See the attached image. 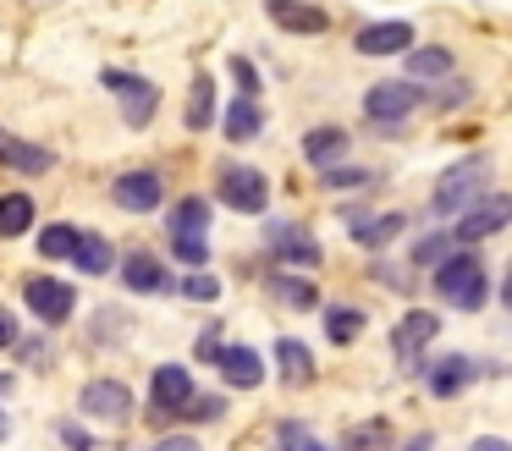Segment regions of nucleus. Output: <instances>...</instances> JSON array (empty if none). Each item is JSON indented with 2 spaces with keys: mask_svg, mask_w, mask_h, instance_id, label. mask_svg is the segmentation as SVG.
Masks as SVG:
<instances>
[{
  "mask_svg": "<svg viewBox=\"0 0 512 451\" xmlns=\"http://www.w3.org/2000/svg\"><path fill=\"white\" fill-rule=\"evenodd\" d=\"M430 286H435V297H441V303L474 314V308H485V297H490V270H485V259H479L474 248H452L430 270Z\"/></svg>",
  "mask_w": 512,
  "mask_h": 451,
  "instance_id": "1",
  "label": "nucleus"
},
{
  "mask_svg": "<svg viewBox=\"0 0 512 451\" xmlns=\"http://www.w3.org/2000/svg\"><path fill=\"white\" fill-rule=\"evenodd\" d=\"M485 182H490V154H463L457 165H446V171L435 176L430 209H435V215H452V220H457L479 193H490Z\"/></svg>",
  "mask_w": 512,
  "mask_h": 451,
  "instance_id": "2",
  "label": "nucleus"
},
{
  "mask_svg": "<svg viewBox=\"0 0 512 451\" xmlns=\"http://www.w3.org/2000/svg\"><path fill=\"white\" fill-rule=\"evenodd\" d=\"M215 198L237 215H265L270 209V176L259 165H243V160H226L215 171Z\"/></svg>",
  "mask_w": 512,
  "mask_h": 451,
  "instance_id": "3",
  "label": "nucleus"
},
{
  "mask_svg": "<svg viewBox=\"0 0 512 451\" xmlns=\"http://www.w3.org/2000/svg\"><path fill=\"white\" fill-rule=\"evenodd\" d=\"M100 83L116 94V105H122V121H127L133 132H144L149 121H155L160 88L149 83V77H138V72H122V66H105V72H100Z\"/></svg>",
  "mask_w": 512,
  "mask_h": 451,
  "instance_id": "4",
  "label": "nucleus"
},
{
  "mask_svg": "<svg viewBox=\"0 0 512 451\" xmlns=\"http://www.w3.org/2000/svg\"><path fill=\"white\" fill-rule=\"evenodd\" d=\"M424 94H430V88L408 83V77H402V83H369L364 88V116L375 121V127H402V121L424 105Z\"/></svg>",
  "mask_w": 512,
  "mask_h": 451,
  "instance_id": "5",
  "label": "nucleus"
},
{
  "mask_svg": "<svg viewBox=\"0 0 512 451\" xmlns=\"http://www.w3.org/2000/svg\"><path fill=\"white\" fill-rule=\"evenodd\" d=\"M23 303L28 314L39 319V325H67L72 308H78V292H72V281H56V275H23Z\"/></svg>",
  "mask_w": 512,
  "mask_h": 451,
  "instance_id": "6",
  "label": "nucleus"
},
{
  "mask_svg": "<svg viewBox=\"0 0 512 451\" xmlns=\"http://www.w3.org/2000/svg\"><path fill=\"white\" fill-rule=\"evenodd\" d=\"M512 220V204H507V193H479L474 204L457 215V226H452V242L457 248H474V242H485V237H496L501 226Z\"/></svg>",
  "mask_w": 512,
  "mask_h": 451,
  "instance_id": "7",
  "label": "nucleus"
},
{
  "mask_svg": "<svg viewBox=\"0 0 512 451\" xmlns=\"http://www.w3.org/2000/svg\"><path fill=\"white\" fill-rule=\"evenodd\" d=\"M188 396H193V374H188V363H160L155 369V380H149V407H155V424H166V418H177L182 407H188Z\"/></svg>",
  "mask_w": 512,
  "mask_h": 451,
  "instance_id": "8",
  "label": "nucleus"
},
{
  "mask_svg": "<svg viewBox=\"0 0 512 451\" xmlns=\"http://www.w3.org/2000/svg\"><path fill=\"white\" fill-rule=\"evenodd\" d=\"M111 198L127 215H155V209L166 204V182H160V171H116Z\"/></svg>",
  "mask_w": 512,
  "mask_h": 451,
  "instance_id": "9",
  "label": "nucleus"
},
{
  "mask_svg": "<svg viewBox=\"0 0 512 451\" xmlns=\"http://www.w3.org/2000/svg\"><path fill=\"white\" fill-rule=\"evenodd\" d=\"M78 413L94 424H122V418H133V391L122 380H89L78 396Z\"/></svg>",
  "mask_w": 512,
  "mask_h": 451,
  "instance_id": "10",
  "label": "nucleus"
},
{
  "mask_svg": "<svg viewBox=\"0 0 512 451\" xmlns=\"http://www.w3.org/2000/svg\"><path fill=\"white\" fill-rule=\"evenodd\" d=\"M122 286H127V292H138V297H160V292H177V275L166 270V259H160V253L133 248L122 259Z\"/></svg>",
  "mask_w": 512,
  "mask_h": 451,
  "instance_id": "11",
  "label": "nucleus"
},
{
  "mask_svg": "<svg viewBox=\"0 0 512 451\" xmlns=\"http://www.w3.org/2000/svg\"><path fill=\"white\" fill-rule=\"evenodd\" d=\"M435 336H441V314H430V308H408V314L397 319V330H391V352H397L402 363H419V352L430 347Z\"/></svg>",
  "mask_w": 512,
  "mask_h": 451,
  "instance_id": "12",
  "label": "nucleus"
},
{
  "mask_svg": "<svg viewBox=\"0 0 512 451\" xmlns=\"http://www.w3.org/2000/svg\"><path fill=\"white\" fill-rule=\"evenodd\" d=\"M413 39V22L408 17H391V22H364V28L353 33V50L358 55H402Z\"/></svg>",
  "mask_w": 512,
  "mask_h": 451,
  "instance_id": "13",
  "label": "nucleus"
},
{
  "mask_svg": "<svg viewBox=\"0 0 512 451\" xmlns=\"http://www.w3.org/2000/svg\"><path fill=\"white\" fill-rule=\"evenodd\" d=\"M347 149H353V138H347V127H336V121H320V127L303 132V160H309L314 171L347 165Z\"/></svg>",
  "mask_w": 512,
  "mask_h": 451,
  "instance_id": "14",
  "label": "nucleus"
},
{
  "mask_svg": "<svg viewBox=\"0 0 512 451\" xmlns=\"http://www.w3.org/2000/svg\"><path fill=\"white\" fill-rule=\"evenodd\" d=\"M402 55H408V83H419V88H435L446 77H457V55L446 44H408Z\"/></svg>",
  "mask_w": 512,
  "mask_h": 451,
  "instance_id": "15",
  "label": "nucleus"
},
{
  "mask_svg": "<svg viewBox=\"0 0 512 451\" xmlns=\"http://www.w3.org/2000/svg\"><path fill=\"white\" fill-rule=\"evenodd\" d=\"M265 242H270V253H276L281 264H298V270H314V264H320V242H314L303 226H292V220H276Z\"/></svg>",
  "mask_w": 512,
  "mask_h": 451,
  "instance_id": "16",
  "label": "nucleus"
},
{
  "mask_svg": "<svg viewBox=\"0 0 512 451\" xmlns=\"http://www.w3.org/2000/svg\"><path fill=\"white\" fill-rule=\"evenodd\" d=\"M347 220H353V242L369 253H386L391 237H397L402 226H408V215L402 209H386V215H364V209H347Z\"/></svg>",
  "mask_w": 512,
  "mask_h": 451,
  "instance_id": "17",
  "label": "nucleus"
},
{
  "mask_svg": "<svg viewBox=\"0 0 512 451\" xmlns=\"http://www.w3.org/2000/svg\"><path fill=\"white\" fill-rule=\"evenodd\" d=\"M419 374H424V385H430V396H463L468 385H474L479 363L463 358V352H452V358H441V363H424Z\"/></svg>",
  "mask_w": 512,
  "mask_h": 451,
  "instance_id": "18",
  "label": "nucleus"
},
{
  "mask_svg": "<svg viewBox=\"0 0 512 451\" xmlns=\"http://www.w3.org/2000/svg\"><path fill=\"white\" fill-rule=\"evenodd\" d=\"M265 17L276 22V28H287V33H309V39L331 28V11L309 6V0H265Z\"/></svg>",
  "mask_w": 512,
  "mask_h": 451,
  "instance_id": "19",
  "label": "nucleus"
},
{
  "mask_svg": "<svg viewBox=\"0 0 512 451\" xmlns=\"http://www.w3.org/2000/svg\"><path fill=\"white\" fill-rule=\"evenodd\" d=\"M0 165H6V171H23V176H45V171H56V154H50L45 143L12 138V132L0 127Z\"/></svg>",
  "mask_w": 512,
  "mask_h": 451,
  "instance_id": "20",
  "label": "nucleus"
},
{
  "mask_svg": "<svg viewBox=\"0 0 512 451\" xmlns=\"http://www.w3.org/2000/svg\"><path fill=\"white\" fill-rule=\"evenodd\" d=\"M210 226H215V204L204 193L177 198V204L166 209V231H171V237H210Z\"/></svg>",
  "mask_w": 512,
  "mask_h": 451,
  "instance_id": "21",
  "label": "nucleus"
},
{
  "mask_svg": "<svg viewBox=\"0 0 512 451\" xmlns=\"http://www.w3.org/2000/svg\"><path fill=\"white\" fill-rule=\"evenodd\" d=\"M215 369H221V380L237 385V391L265 385V363H259L254 347H221V352H215Z\"/></svg>",
  "mask_w": 512,
  "mask_h": 451,
  "instance_id": "22",
  "label": "nucleus"
},
{
  "mask_svg": "<svg viewBox=\"0 0 512 451\" xmlns=\"http://www.w3.org/2000/svg\"><path fill=\"white\" fill-rule=\"evenodd\" d=\"M265 132V110H259V99H243L237 94L232 105H226V138L232 143H248V138H259Z\"/></svg>",
  "mask_w": 512,
  "mask_h": 451,
  "instance_id": "23",
  "label": "nucleus"
},
{
  "mask_svg": "<svg viewBox=\"0 0 512 451\" xmlns=\"http://www.w3.org/2000/svg\"><path fill=\"white\" fill-rule=\"evenodd\" d=\"M276 363H281V380H287V385H309L314 380V358H309V347H303L298 336H281L276 341Z\"/></svg>",
  "mask_w": 512,
  "mask_h": 451,
  "instance_id": "24",
  "label": "nucleus"
},
{
  "mask_svg": "<svg viewBox=\"0 0 512 451\" xmlns=\"http://www.w3.org/2000/svg\"><path fill=\"white\" fill-rule=\"evenodd\" d=\"M67 259L78 264L83 275H105V270L116 264V248H111L105 237H94V231H83V237H78V248H72Z\"/></svg>",
  "mask_w": 512,
  "mask_h": 451,
  "instance_id": "25",
  "label": "nucleus"
},
{
  "mask_svg": "<svg viewBox=\"0 0 512 451\" xmlns=\"http://www.w3.org/2000/svg\"><path fill=\"white\" fill-rule=\"evenodd\" d=\"M182 121H188V132H204L215 121V77L199 72L193 77V94H188V110H182Z\"/></svg>",
  "mask_w": 512,
  "mask_h": 451,
  "instance_id": "26",
  "label": "nucleus"
},
{
  "mask_svg": "<svg viewBox=\"0 0 512 451\" xmlns=\"http://www.w3.org/2000/svg\"><path fill=\"white\" fill-rule=\"evenodd\" d=\"M391 446H397V435H391L386 418H364L342 435V451H391Z\"/></svg>",
  "mask_w": 512,
  "mask_h": 451,
  "instance_id": "27",
  "label": "nucleus"
},
{
  "mask_svg": "<svg viewBox=\"0 0 512 451\" xmlns=\"http://www.w3.org/2000/svg\"><path fill=\"white\" fill-rule=\"evenodd\" d=\"M364 308H347V303H331L325 308V336H331V347H347V341L364 336Z\"/></svg>",
  "mask_w": 512,
  "mask_h": 451,
  "instance_id": "28",
  "label": "nucleus"
},
{
  "mask_svg": "<svg viewBox=\"0 0 512 451\" xmlns=\"http://www.w3.org/2000/svg\"><path fill=\"white\" fill-rule=\"evenodd\" d=\"M28 226H34V198L6 193L0 198V237H28Z\"/></svg>",
  "mask_w": 512,
  "mask_h": 451,
  "instance_id": "29",
  "label": "nucleus"
},
{
  "mask_svg": "<svg viewBox=\"0 0 512 451\" xmlns=\"http://www.w3.org/2000/svg\"><path fill=\"white\" fill-rule=\"evenodd\" d=\"M452 248H457L452 231H424V237L413 242V264H419V270H435V264H441Z\"/></svg>",
  "mask_w": 512,
  "mask_h": 451,
  "instance_id": "30",
  "label": "nucleus"
},
{
  "mask_svg": "<svg viewBox=\"0 0 512 451\" xmlns=\"http://www.w3.org/2000/svg\"><path fill=\"white\" fill-rule=\"evenodd\" d=\"M78 237H83L78 226L56 220V226H45V231H39V253H45V259H67V253L78 248Z\"/></svg>",
  "mask_w": 512,
  "mask_h": 451,
  "instance_id": "31",
  "label": "nucleus"
},
{
  "mask_svg": "<svg viewBox=\"0 0 512 451\" xmlns=\"http://www.w3.org/2000/svg\"><path fill=\"white\" fill-rule=\"evenodd\" d=\"M276 446H281V451H331V446H325V440L314 435L309 424H292V418L276 429Z\"/></svg>",
  "mask_w": 512,
  "mask_h": 451,
  "instance_id": "32",
  "label": "nucleus"
},
{
  "mask_svg": "<svg viewBox=\"0 0 512 451\" xmlns=\"http://www.w3.org/2000/svg\"><path fill=\"white\" fill-rule=\"evenodd\" d=\"M177 292L188 297V303H215V297H221V281H215L210 270H188L177 281Z\"/></svg>",
  "mask_w": 512,
  "mask_h": 451,
  "instance_id": "33",
  "label": "nucleus"
},
{
  "mask_svg": "<svg viewBox=\"0 0 512 451\" xmlns=\"http://www.w3.org/2000/svg\"><path fill=\"white\" fill-rule=\"evenodd\" d=\"M276 297L292 308H314L320 303V292H314V281H303V275H276Z\"/></svg>",
  "mask_w": 512,
  "mask_h": 451,
  "instance_id": "34",
  "label": "nucleus"
},
{
  "mask_svg": "<svg viewBox=\"0 0 512 451\" xmlns=\"http://www.w3.org/2000/svg\"><path fill=\"white\" fill-rule=\"evenodd\" d=\"M171 253L188 270H210V237H171Z\"/></svg>",
  "mask_w": 512,
  "mask_h": 451,
  "instance_id": "35",
  "label": "nucleus"
},
{
  "mask_svg": "<svg viewBox=\"0 0 512 451\" xmlns=\"http://www.w3.org/2000/svg\"><path fill=\"white\" fill-rule=\"evenodd\" d=\"M221 413H226V396H215V391H210V396H199V391H193V396H188V407H182L177 418H193V424H215Z\"/></svg>",
  "mask_w": 512,
  "mask_h": 451,
  "instance_id": "36",
  "label": "nucleus"
},
{
  "mask_svg": "<svg viewBox=\"0 0 512 451\" xmlns=\"http://www.w3.org/2000/svg\"><path fill=\"white\" fill-rule=\"evenodd\" d=\"M463 99H474V83H463V77H446V88H441V94H424V105H435V110H457Z\"/></svg>",
  "mask_w": 512,
  "mask_h": 451,
  "instance_id": "37",
  "label": "nucleus"
},
{
  "mask_svg": "<svg viewBox=\"0 0 512 451\" xmlns=\"http://www.w3.org/2000/svg\"><path fill=\"white\" fill-rule=\"evenodd\" d=\"M232 77H237V88H243V99H259L265 77H259V66L248 61V55H232Z\"/></svg>",
  "mask_w": 512,
  "mask_h": 451,
  "instance_id": "38",
  "label": "nucleus"
},
{
  "mask_svg": "<svg viewBox=\"0 0 512 451\" xmlns=\"http://www.w3.org/2000/svg\"><path fill=\"white\" fill-rule=\"evenodd\" d=\"M320 176H325V187H331V193H336V187H369V182H375V176L358 171V165H331V171H320Z\"/></svg>",
  "mask_w": 512,
  "mask_h": 451,
  "instance_id": "39",
  "label": "nucleus"
},
{
  "mask_svg": "<svg viewBox=\"0 0 512 451\" xmlns=\"http://www.w3.org/2000/svg\"><path fill=\"white\" fill-rule=\"evenodd\" d=\"M215 352H221V319H204L199 341H193V358H199V363H215Z\"/></svg>",
  "mask_w": 512,
  "mask_h": 451,
  "instance_id": "40",
  "label": "nucleus"
},
{
  "mask_svg": "<svg viewBox=\"0 0 512 451\" xmlns=\"http://www.w3.org/2000/svg\"><path fill=\"white\" fill-rule=\"evenodd\" d=\"M155 451H199V440H193V435H160Z\"/></svg>",
  "mask_w": 512,
  "mask_h": 451,
  "instance_id": "41",
  "label": "nucleus"
},
{
  "mask_svg": "<svg viewBox=\"0 0 512 451\" xmlns=\"http://www.w3.org/2000/svg\"><path fill=\"white\" fill-rule=\"evenodd\" d=\"M17 352H23L28 363H50V347H45V341H17Z\"/></svg>",
  "mask_w": 512,
  "mask_h": 451,
  "instance_id": "42",
  "label": "nucleus"
},
{
  "mask_svg": "<svg viewBox=\"0 0 512 451\" xmlns=\"http://www.w3.org/2000/svg\"><path fill=\"white\" fill-rule=\"evenodd\" d=\"M61 440H67L72 451H89V435H83L78 424H61Z\"/></svg>",
  "mask_w": 512,
  "mask_h": 451,
  "instance_id": "43",
  "label": "nucleus"
},
{
  "mask_svg": "<svg viewBox=\"0 0 512 451\" xmlns=\"http://www.w3.org/2000/svg\"><path fill=\"white\" fill-rule=\"evenodd\" d=\"M0 347H17V319L0 308Z\"/></svg>",
  "mask_w": 512,
  "mask_h": 451,
  "instance_id": "44",
  "label": "nucleus"
},
{
  "mask_svg": "<svg viewBox=\"0 0 512 451\" xmlns=\"http://www.w3.org/2000/svg\"><path fill=\"white\" fill-rule=\"evenodd\" d=\"M468 451H512L501 435H479V440H468Z\"/></svg>",
  "mask_w": 512,
  "mask_h": 451,
  "instance_id": "45",
  "label": "nucleus"
},
{
  "mask_svg": "<svg viewBox=\"0 0 512 451\" xmlns=\"http://www.w3.org/2000/svg\"><path fill=\"white\" fill-rule=\"evenodd\" d=\"M402 451H435V440H430V435H413V440H408V446H402Z\"/></svg>",
  "mask_w": 512,
  "mask_h": 451,
  "instance_id": "46",
  "label": "nucleus"
},
{
  "mask_svg": "<svg viewBox=\"0 0 512 451\" xmlns=\"http://www.w3.org/2000/svg\"><path fill=\"white\" fill-rule=\"evenodd\" d=\"M0 435H6V418H0Z\"/></svg>",
  "mask_w": 512,
  "mask_h": 451,
  "instance_id": "47",
  "label": "nucleus"
}]
</instances>
